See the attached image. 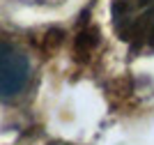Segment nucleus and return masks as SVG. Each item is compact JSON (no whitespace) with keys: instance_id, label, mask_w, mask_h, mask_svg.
Listing matches in <instances>:
<instances>
[{"instance_id":"1","label":"nucleus","mask_w":154,"mask_h":145,"mask_svg":"<svg viewBox=\"0 0 154 145\" xmlns=\"http://www.w3.org/2000/svg\"><path fill=\"white\" fill-rule=\"evenodd\" d=\"M113 28L134 49H154V0H113Z\"/></svg>"},{"instance_id":"2","label":"nucleus","mask_w":154,"mask_h":145,"mask_svg":"<svg viewBox=\"0 0 154 145\" xmlns=\"http://www.w3.org/2000/svg\"><path fill=\"white\" fill-rule=\"evenodd\" d=\"M30 81V62L19 46L0 42V99H14Z\"/></svg>"},{"instance_id":"3","label":"nucleus","mask_w":154,"mask_h":145,"mask_svg":"<svg viewBox=\"0 0 154 145\" xmlns=\"http://www.w3.org/2000/svg\"><path fill=\"white\" fill-rule=\"evenodd\" d=\"M94 44H97V32L94 30H83L76 39V51L83 53V49H85V53H90V49Z\"/></svg>"}]
</instances>
